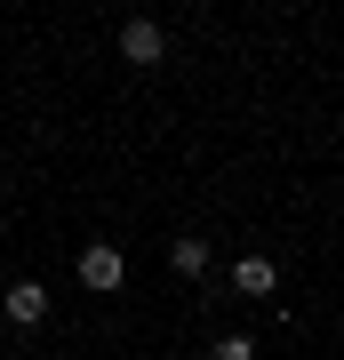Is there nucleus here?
I'll return each instance as SVG.
<instances>
[{"label": "nucleus", "mask_w": 344, "mask_h": 360, "mask_svg": "<svg viewBox=\"0 0 344 360\" xmlns=\"http://www.w3.org/2000/svg\"><path fill=\"white\" fill-rule=\"evenodd\" d=\"M120 281H128V257H120L113 240H89V248H80V288H96V296H113Z\"/></svg>", "instance_id": "1"}, {"label": "nucleus", "mask_w": 344, "mask_h": 360, "mask_svg": "<svg viewBox=\"0 0 344 360\" xmlns=\"http://www.w3.org/2000/svg\"><path fill=\"white\" fill-rule=\"evenodd\" d=\"M120 56H128V65H160V56H168V32L153 25V16H128V25H120Z\"/></svg>", "instance_id": "2"}, {"label": "nucleus", "mask_w": 344, "mask_h": 360, "mask_svg": "<svg viewBox=\"0 0 344 360\" xmlns=\"http://www.w3.org/2000/svg\"><path fill=\"white\" fill-rule=\"evenodd\" d=\"M0 312H8L16 328H40V321H49V288H40V281H8V296H0Z\"/></svg>", "instance_id": "3"}, {"label": "nucleus", "mask_w": 344, "mask_h": 360, "mask_svg": "<svg viewBox=\"0 0 344 360\" xmlns=\"http://www.w3.org/2000/svg\"><path fill=\"white\" fill-rule=\"evenodd\" d=\"M232 288H241V296H272V288H281V264H272V257H232Z\"/></svg>", "instance_id": "4"}, {"label": "nucleus", "mask_w": 344, "mask_h": 360, "mask_svg": "<svg viewBox=\"0 0 344 360\" xmlns=\"http://www.w3.org/2000/svg\"><path fill=\"white\" fill-rule=\"evenodd\" d=\"M208 264H217V257H208V240H200V232H184V240L168 248V272H177V281H200Z\"/></svg>", "instance_id": "5"}, {"label": "nucleus", "mask_w": 344, "mask_h": 360, "mask_svg": "<svg viewBox=\"0 0 344 360\" xmlns=\"http://www.w3.org/2000/svg\"><path fill=\"white\" fill-rule=\"evenodd\" d=\"M208 360H256V336H217V352Z\"/></svg>", "instance_id": "6"}]
</instances>
